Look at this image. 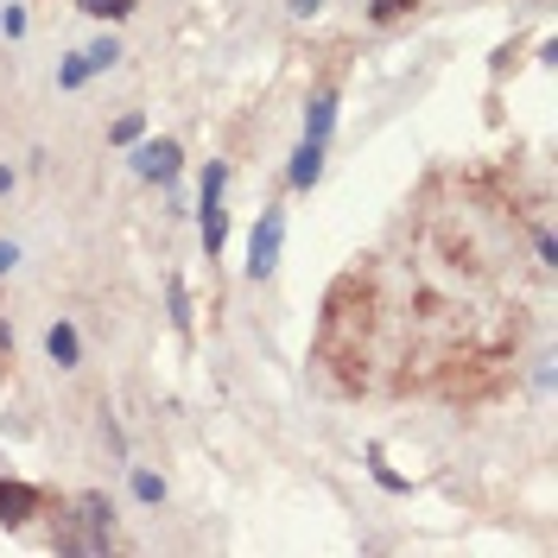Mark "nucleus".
I'll use <instances>...</instances> for the list:
<instances>
[{"instance_id":"nucleus-1","label":"nucleus","mask_w":558,"mask_h":558,"mask_svg":"<svg viewBox=\"0 0 558 558\" xmlns=\"http://www.w3.org/2000/svg\"><path fill=\"white\" fill-rule=\"evenodd\" d=\"M381 299H375V274L349 267L330 299H324V324H317V362L324 375L343 387V393H362L368 387V362H375V324H381Z\"/></svg>"},{"instance_id":"nucleus-2","label":"nucleus","mask_w":558,"mask_h":558,"mask_svg":"<svg viewBox=\"0 0 558 558\" xmlns=\"http://www.w3.org/2000/svg\"><path fill=\"white\" fill-rule=\"evenodd\" d=\"M222 184H229V166L209 159V172L197 178V235H204V254L216 260L222 242H229V209H222Z\"/></svg>"},{"instance_id":"nucleus-3","label":"nucleus","mask_w":558,"mask_h":558,"mask_svg":"<svg viewBox=\"0 0 558 558\" xmlns=\"http://www.w3.org/2000/svg\"><path fill=\"white\" fill-rule=\"evenodd\" d=\"M70 508H76L70 521L83 526V533H76V539H83V553H108V546H114V501H108L102 488H83Z\"/></svg>"},{"instance_id":"nucleus-4","label":"nucleus","mask_w":558,"mask_h":558,"mask_svg":"<svg viewBox=\"0 0 558 558\" xmlns=\"http://www.w3.org/2000/svg\"><path fill=\"white\" fill-rule=\"evenodd\" d=\"M128 166H134V178H146V184H172V178L184 172V146H178L172 134H159V140H134Z\"/></svg>"},{"instance_id":"nucleus-5","label":"nucleus","mask_w":558,"mask_h":558,"mask_svg":"<svg viewBox=\"0 0 558 558\" xmlns=\"http://www.w3.org/2000/svg\"><path fill=\"white\" fill-rule=\"evenodd\" d=\"M279 247H286V209L267 204L260 209V222H254V235H247V279H267L279 267Z\"/></svg>"},{"instance_id":"nucleus-6","label":"nucleus","mask_w":558,"mask_h":558,"mask_svg":"<svg viewBox=\"0 0 558 558\" xmlns=\"http://www.w3.org/2000/svg\"><path fill=\"white\" fill-rule=\"evenodd\" d=\"M45 508V488L20 483V476H0V526L7 533H20V526H33V514Z\"/></svg>"},{"instance_id":"nucleus-7","label":"nucleus","mask_w":558,"mask_h":558,"mask_svg":"<svg viewBox=\"0 0 558 558\" xmlns=\"http://www.w3.org/2000/svg\"><path fill=\"white\" fill-rule=\"evenodd\" d=\"M330 134H337V83H324L312 102H305V140H324L330 146Z\"/></svg>"},{"instance_id":"nucleus-8","label":"nucleus","mask_w":558,"mask_h":558,"mask_svg":"<svg viewBox=\"0 0 558 558\" xmlns=\"http://www.w3.org/2000/svg\"><path fill=\"white\" fill-rule=\"evenodd\" d=\"M317 178H324V140H299V153H292V166H286V184H292V191H312Z\"/></svg>"},{"instance_id":"nucleus-9","label":"nucleus","mask_w":558,"mask_h":558,"mask_svg":"<svg viewBox=\"0 0 558 558\" xmlns=\"http://www.w3.org/2000/svg\"><path fill=\"white\" fill-rule=\"evenodd\" d=\"M45 355L58 362V368H83V337H76V324L58 317L51 330H45Z\"/></svg>"},{"instance_id":"nucleus-10","label":"nucleus","mask_w":558,"mask_h":558,"mask_svg":"<svg viewBox=\"0 0 558 558\" xmlns=\"http://www.w3.org/2000/svg\"><path fill=\"white\" fill-rule=\"evenodd\" d=\"M166 292H172V330L178 337H191V324H197V312H191V286H184V274L166 279Z\"/></svg>"},{"instance_id":"nucleus-11","label":"nucleus","mask_w":558,"mask_h":558,"mask_svg":"<svg viewBox=\"0 0 558 558\" xmlns=\"http://www.w3.org/2000/svg\"><path fill=\"white\" fill-rule=\"evenodd\" d=\"M413 13H418V0H368V26H400Z\"/></svg>"},{"instance_id":"nucleus-12","label":"nucleus","mask_w":558,"mask_h":558,"mask_svg":"<svg viewBox=\"0 0 558 558\" xmlns=\"http://www.w3.org/2000/svg\"><path fill=\"white\" fill-rule=\"evenodd\" d=\"M368 476H375V483L387 488V495H407V476H400V470H387V457H381V445H368Z\"/></svg>"},{"instance_id":"nucleus-13","label":"nucleus","mask_w":558,"mask_h":558,"mask_svg":"<svg viewBox=\"0 0 558 558\" xmlns=\"http://www.w3.org/2000/svg\"><path fill=\"white\" fill-rule=\"evenodd\" d=\"M134 7L140 0H76V13H89V20H114V26H121Z\"/></svg>"},{"instance_id":"nucleus-14","label":"nucleus","mask_w":558,"mask_h":558,"mask_svg":"<svg viewBox=\"0 0 558 558\" xmlns=\"http://www.w3.org/2000/svg\"><path fill=\"white\" fill-rule=\"evenodd\" d=\"M83 83H89V58H83V51H70L64 64H58V89H64V96H76Z\"/></svg>"},{"instance_id":"nucleus-15","label":"nucleus","mask_w":558,"mask_h":558,"mask_svg":"<svg viewBox=\"0 0 558 558\" xmlns=\"http://www.w3.org/2000/svg\"><path fill=\"white\" fill-rule=\"evenodd\" d=\"M83 58H89V76H102V70L121 64V45H114V38H96V45H89Z\"/></svg>"},{"instance_id":"nucleus-16","label":"nucleus","mask_w":558,"mask_h":558,"mask_svg":"<svg viewBox=\"0 0 558 558\" xmlns=\"http://www.w3.org/2000/svg\"><path fill=\"white\" fill-rule=\"evenodd\" d=\"M134 495L146 501V508H159V501H166V476H153V470H140L134 463Z\"/></svg>"},{"instance_id":"nucleus-17","label":"nucleus","mask_w":558,"mask_h":558,"mask_svg":"<svg viewBox=\"0 0 558 558\" xmlns=\"http://www.w3.org/2000/svg\"><path fill=\"white\" fill-rule=\"evenodd\" d=\"M533 260H539V274H553V267H558V242H553V229H546V222L533 229Z\"/></svg>"},{"instance_id":"nucleus-18","label":"nucleus","mask_w":558,"mask_h":558,"mask_svg":"<svg viewBox=\"0 0 558 558\" xmlns=\"http://www.w3.org/2000/svg\"><path fill=\"white\" fill-rule=\"evenodd\" d=\"M140 134H146V114H121V121L108 128V140H114V146H134Z\"/></svg>"},{"instance_id":"nucleus-19","label":"nucleus","mask_w":558,"mask_h":558,"mask_svg":"<svg viewBox=\"0 0 558 558\" xmlns=\"http://www.w3.org/2000/svg\"><path fill=\"white\" fill-rule=\"evenodd\" d=\"M0 33H7V38H26V7H20V0H7V7H0Z\"/></svg>"},{"instance_id":"nucleus-20","label":"nucleus","mask_w":558,"mask_h":558,"mask_svg":"<svg viewBox=\"0 0 558 558\" xmlns=\"http://www.w3.org/2000/svg\"><path fill=\"white\" fill-rule=\"evenodd\" d=\"M13 267H20V247H13V242H0V279L13 274Z\"/></svg>"},{"instance_id":"nucleus-21","label":"nucleus","mask_w":558,"mask_h":558,"mask_svg":"<svg viewBox=\"0 0 558 558\" xmlns=\"http://www.w3.org/2000/svg\"><path fill=\"white\" fill-rule=\"evenodd\" d=\"M317 7H324V0H292V20H312Z\"/></svg>"},{"instance_id":"nucleus-22","label":"nucleus","mask_w":558,"mask_h":558,"mask_svg":"<svg viewBox=\"0 0 558 558\" xmlns=\"http://www.w3.org/2000/svg\"><path fill=\"white\" fill-rule=\"evenodd\" d=\"M13 184H20V172H13V166H0V197H7Z\"/></svg>"}]
</instances>
